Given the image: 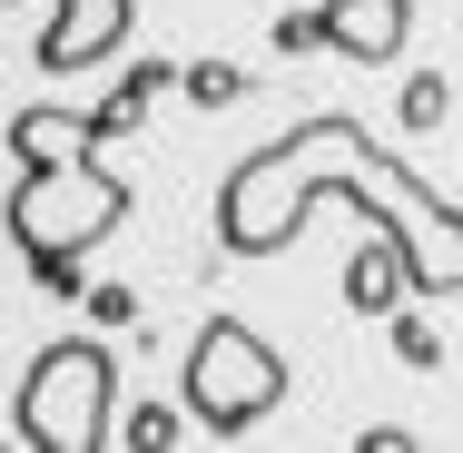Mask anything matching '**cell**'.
Instances as JSON below:
<instances>
[{
    "instance_id": "6da1fadb",
    "label": "cell",
    "mask_w": 463,
    "mask_h": 453,
    "mask_svg": "<svg viewBox=\"0 0 463 453\" xmlns=\"http://www.w3.org/2000/svg\"><path fill=\"white\" fill-rule=\"evenodd\" d=\"M326 197L365 207L374 227L394 237L404 296H463V207L434 197L394 148H374L345 109L296 118L277 148H257V158L227 168V187H217V247L227 257H286Z\"/></svg>"
},
{
    "instance_id": "7a4b0ae2",
    "label": "cell",
    "mask_w": 463,
    "mask_h": 453,
    "mask_svg": "<svg viewBox=\"0 0 463 453\" xmlns=\"http://www.w3.org/2000/svg\"><path fill=\"white\" fill-rule=\"evenodd\" d=\"M128 178L99 158V148H60V158H20V187H10V207H0V227H10V247L30 257V286H50V296H80L90 276L99 237H118L128 227Z\"/></svg>"
},
{
    "instance_id": "3957f363",
    "label": "cell",
    "mask_w": 463,
    "mask_h": 453,
    "mask_svg": "<svg viewBox=\"0 0 463 453\" xmlns=\"http://www.w3.org/2000/svg\"><path fill=\"white\" fill-rule=\"evenodd\" d=\"M277 404H286V355L247 316H207L197 345L178 355V414L207 444H237V434H257Z\"/></svg>"
},
{
    "instance_id": "277c9868",
    "label": "cell",
    "mask_w": 463,
    "mask_h": 453,
    "mask_svg": "<svg viewBox=\"0 0 463 453\" xmlns=\"http://www.w3.org/2000/svg\"><path fill=\"white\" fill-rule=\"evenodd\" d=\"M109 404H118V355L99 335H60L40 345L30 374H20V453H99L109 444Z\"/></svg>"
},
{
    "instance_id": "5b68a950",
    "label": "cell",
    "mask_w": 463,
    "mask_h": 453,
    "mask_svg": "<svg viewBox=\"0 0 463 453\" xmlns=\"http://www.w3.org/2000/svg\"><path fill=\"white\" fill-rule=\"evenodd\" d=\"M128 30H138V0H60L50 30L30 40V60H40V80H80L128 50Z\"/></svg>"
},
{
    "instance_id": "8992f818",
    "label": "cell",
    "mask_w": 463,
    "mask_h": 453,
    "mask_svg": "<svg viewBox=\"0 0 463 453\" xmlns=\"http://www.w3.org/2000/svg\"><path fill=\"white\" fill-rule=\"evenodd\" d=\"M316 30H326V50H345L355 70H384V60H404V40H414V0H326Z\"/></svg>"
},
{
    "instance_id": "52a82bcc",
    "label": "cell",
    "mask_w": 463,
    "mask_h": 453,
    "mask_svg": "<svg viewBox=\"0 0 463 453\" xmlns=\"http://www.w3.org/2000/svg\"><path fill=\"white\" fill-rule=\"evenodd\" d=\"M345 306L355 316H384V306H404V257H394V237L374 227L365 247L345 257Z\"/></svg>"
},
{
    "instance_id": "ba28073f",
    "label": "cell",
    "mask_w": 463,
    "mask_h": 453,
    "mask_svg": "<svg viewBox=\"0 0 463 453\" xmlns=\"http://www.w3.org/2000/svg\"><path fill=\"white\" fill-rule=\"evenodd\" d=\"M60 148H90L80 138V109H20L10 118V158H60Z\"/></svg>"
},
{
    "instance_id": "9c48e42d",
    "label": "cell",
    "mask_w": 463,
    "mask_h": 453,
    "mask_svg": "<svg viewBox=\"0 0 463 453\" xmlns=\"http://www.w3.org/2000/svg\"><path fill=\"white\" fill-rule=\"evenodd\" d=\"M384 326H394V364H414V374H434V364H444V335H434L414 306H384Z\"/></svg>"
},
{
    "instance_id": "30bf717a",
    "label": "cell",
    "mask_w": 463,
    "mask_h": 453,
    "mask_svg": "<svg viewBox=\"0 0 463 453\" xmlns=\"http://www.w3.org/2000/svg\"><path fill=\"white\" fill-rule=\"evenodd\" d=\"M118 444H128V453H178L187 444V414H178V404H138Z\"/></svg>"
},
{
    "instance_id": "8fae6325",
    "label": "cell",
    "mask_w": 463,
    "mask_h": 453,
    "mask_svg": "<svg viewBox=\"0 0 463 453\" xmlns=\"http://www.w3.org/2000/svg\"><path fill=\"white\" fill-rule=\"evenodd\" d=\"M444 118H454V80L444 70H414L404 80V128H444Z\"/></svg>"
},
{
    "instance_id": "7c38bea8",
    "label": "cell",
    "mask_w": 463,
    "mask_h": 453,
    "mask_svg": "<svg viewBox=\"0 0 463 453\" xmlns=\"http://www.w3.org/2000/svg\"><path fill=\"white\" fill-rule=\"evenodd\" d=\"M178 90L197 99V109H227V99L247 90V70H237V60H197V70H178Z\"/></svg>"
},
{
    "instance_id": "4fadbf2b",
    "label": "cell",
    "mask_w": 463,
    "mask_h": 453,
    "mask_svg": "<svg viewBox=\"0 0 463 453\" xmlns=\"http://www.w3.org/2000/svg\"><path fill=\"white\" fill-rule=\"evenodd\" d=\"M80 296H90L99 326H138V296H128V286H80Z\"/></svg>"
},
{
    "instance_id": "5bb4252c",
    "label": "cell",
    "mask_w": 463,
    "mask_h": 453,
    "mask_svg": "<svg viewBox=\"0 0 463 453\" xmlns=\"http://www.w3.org/2000/svg\"><path fill=\"white\" fill-rule=\"evenodd\" d=\"M277 50H286V60H306V50H326V30H316V10H296V20H277Z\"/></svg>"
},
{
    "instance_id": "9a60e30c",
    "label": "cell",
    "mask_w": 463,
    "mask_h": 453,
    "mask_svg": "<svg viewBox=\"0 0 463 453\" xmlns=\"http://www.w3.org/2000/svg\"><path fill=\"white\" fill-rule=\"evenodd\" d=\"M168 80H178L168 60H128V80H118V90H128V99H158V90H168Z\"/></svg>"
}]
</instances>
